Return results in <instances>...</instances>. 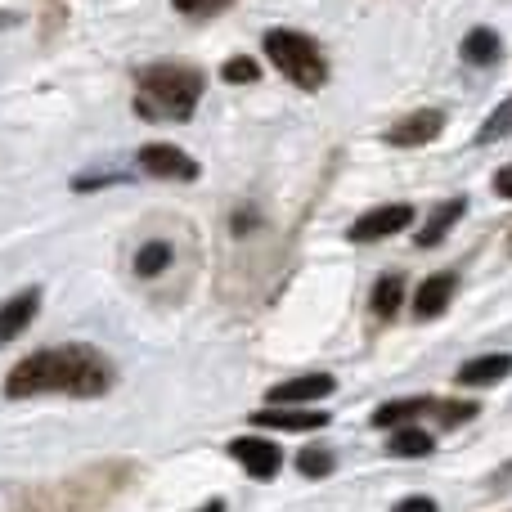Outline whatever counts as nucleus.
Wrapping results in <instances>:
<instances>
[{"instance_id":"obj_11","label":"nucleus","mask_w":512,"mask_h":512,"mask_svg":"<svg viewBox=\"0 0 512 512\" xmlns=\"http://www.w3.org/2000/svg\"><path fill=\"white\" fill-rule=\"evenodd\" d=\"M36 306H41V292H36V288L18 292V297H9L5 306H0V346L14 342V337L23 333L27 324H32V319H36Z\"/></svg>"},{"instance_id":"obj_1","label":"nucleus","mask_w":512,"mask_h":512,"mask_svg":"<svg viewBox=\"0 0 512 512\" xmlns=\"http://www.w3.org/2000/svg\"><path fill=\"white\" fill-rule=\"evenodd\" d=\"M113 387V364L95 351V346H45V351L27 355L9 369L5 396L27 400V396H104Z\"/></svg>"},{"instance_id":"obj_4","label":"nucleus","mask_w":512,"mask_h":512,"mask_svg":"<svg viewBox=\"0 0 512 512\" xmlns=\"http://www.w3.org/2000/svg\"><path fill=\"white\" fill-rule=\"evenodd\" d=\"M409 225H414V207H409V203L373 207V212H364L360 221L351 225V243H378V239H391V234L409 230Z\"/></svg>"},{"instance_id":"obj_10","label":"nucleus","mask_w":512,"mask_h":512,"mask_svg":"<svg viewBox=\"0 0 512 512\" xmlns=\"http://www.w3.org/2000/svg\"><path fill=\"white\" fill-rule=\"evenodd\" d=\"M454 288H459V279H454L450 270L427 274L423 288L414 292V310H418V319H436V315H445V310H450Z\"/></svg>"},{"instance_id":"obj_16","label":"nucleus","mask_w":512,"mask_h":512,"mask_svg":"<svg viewBox=\"0 0 512 512\" xmlns=\"http://www.w3.org/2000/svg\"><path fill=\"white\" fill-rule=\"evenodd\" d=\"M391 454H396V459H423V454H432V436H427L423 427H396Z\"/></svg>"},{"instance_id":"obj_25","label":"nucleus","mask_w":512,"mask_h":512,"mask_svg":"<svg viewBox=\"0 0 512 512\" xmlns=\"http://www.w3.org/2000/svg\"><path fill=\"white\" fill-rule=\"evenodd\" d=\"M18 23V14H9V9H0V27H14Z\"/></svg>"},{"instance_id":"obj_23","label":"nucleus","mask_w":512,"mask_h":512,"mask_svg":"<svg viewBox=\"0 0 512 512\" xmlns=\"http://www.w3.org/2000/svg\"><path fill=\"white\" fill-rule=\"evenodd\" d=\"M391 512H441V508H436V504H432V499L414 495V499H400V504H396V508H391Z\"/></svg>"},{"instance_id":"obj_9","label":"nucleus","mask_w":512,"mask_h":512,"mask_svg":"<svg viewBox=\"0 0 512 512\" xmlns=\"http://www.w3.org/2000/svg\"><path fill=\"white\" fill-rule=\"evenodd\" d=\"M441 131H445V113H441V108H418V113H409L405 122L391 126L387 140H391V144H400V149H414V144L436 140Z\"/></svg>"},{"instance_id":"obj_8","label":"nucleus","mask_w":512,"mask_h":512,"mask_svg":"<svg viewBox=\"0 0 512 512\" xmlns=\"http://www.w3.org/2000/svg\"><path fill=\"white\" fill-rule=\"evenodd\" d=\"M230 454L243 463V472H252L256 481H270L274 472H279L283 454L274 441H261V436H239V441L230 445Z\"/></svg>"},{"instance_id":"obj_3","label":"nucleus","mask_w":512,"mask_h":512,"mask_svg":"<svg viewBox=\"0 0 512 512\" xmlns=\"http://www.w3.org/2000/svg\"><path fill=\"white\" fill-rule=\"evenodd\" d=\"M265 54H270L274 68H279L283 77H288L292 86H301V90H319L328 81L324 54H319V45L310 41L306 32L274 27V32H265Z\"/></svg>"},{"instance_id":"obj_14","label":"nucleus","mask_w":512,"mask_h":512,"mask_svg":"<svg viewBox=\"0 0 512 512\" xmlns=\"http://www.w3.org/2000/svg\"><path fill=\"white\" fill-rule=\"evenodd\" d=\"M463 212H468V198H450V203H441L432 216H427L423 230H418V248H436V243L445 239V230H450Z\"/></svg>"},{"instance_id":"obj_22","label":"nucleus","mask_w":512,"mask_h":512,"mask_svg":"<svg viewBox=\"0 0 512 512\" xmlns=\"http://www.w3.org/2000/svg\"><path fill=\"white\" fill-rule=\"evenodd\" d=\"M221 77L230 81V86H239V81H256V77H261V68H256L252 59H230L221 68Z\"/></svg>"},{"instance_id":"obj_6","label":"nucleus","mask_w":512,"mask_h":512,"mask_svg":"<svg viewBox=\"0 0 512 512\" xmlns=\"http://www.w3.org/2000/svg\"><path fill=\"white\" fill-rule=\"evenodd\" d=\"M256 427H279V432H319L328 427L324 409H297V405H265L252 414Z\"/></svg>"},{"instance_id":"obj_17","label":"nucleus","mask_w":512,"mask_h":512,"mask_svg":"<svg viewBox=\"0 0 512 512\" xmlns=\"http://www.w3.org/2000/svg\"><path fill=\"white\" fill-rule=\"evenodd\" d=\"M171 265V243L167 239H149L140 252H135V274L140 279H153V274H162Z\"/></svg>"},{"instance_id":"obj_12","label":"nucleus","mask_w":512,"mask_h":512,"mask_svg":"<svg viewBox=\"0 0 512 512\" xmlns=\"http://www.w3.org/2000/svg\"><path fill=\"white\" fill-rule=\"evenodd\" d=\"M512 373V355L508 351H495V355H477L459 369V382L463 387H495Z\"/></svg>"},{"instance_id":"obj_18","label":"nucleus","mask_w":512,"mask_h":512,"mask_svg":"<svg viewBox=\"0 0 512 512\" xmlns=\"http://www.w3.org/2000/svg\"><path fill=\"white\" fill-rule=\"evenodd\" d=\"M400 297H405V274H387V279H378V288H373V310H378L382 319H391L400 310Z\"/></svg>"},{"instance_id":"obj_24","label":"nucleus","mask_w":512,"mask_h":512,"mask_svg":"<svg viewBox=\"0 0 512 512\" xmlns=\"http://www.w3.org/2000/svg\"><path fill=\"white\" fill-rule=\"evenodd\" d=\"M495 194L512 198V162H508V167H504V171H499V176H495Z\"/></svg>"},{"instance_id":"obj_15","label":"nucleus","mask_w":512,"mask_h":512,"mask_svg":"<svg viewBox=\"0 0 512 512\" xmlns=\"http://www.w3.org/2000/svg\"><path fill=\"white\" fill-rule=\"evenodd\" d=\"M463 59L477 63V68L495 63V59H499V36L490 32V27H472V32L463 36Z\"/></svg>"},{"instance_id":"obj_5","label":"nucleus","mask_w":512,"mask_h":512,"mask_svg":"<svg viewBox=\"0 0 512 512\" xmlns=\"http://www.w3.org/2000/svg\"><path fill=\"white\" fill-rule=\"evenodd\" d=\"M135 162L158 180H198V162L176 144H144Z\"/></svg>"},{"instance_id":"obj_19","label":"nucleus","mask_w":512,"mask_h":512,"mask_svg":"<svg viewBox=\"0 0 512 512\" xmlns=\"http://www.w3.org/2000/svg\"><path fill=\"white\" fill-rule=\"evenodd\" d=\"M512 135V95L504 99V104L495 108V113L481 122V131H477V144H495V140H508Z\"/></svg>"},{"instance_id":"obj_20","label":"nucleus","mask_w":512,"mask_h":512,"mask_svg":"<svg viewBox=\"0 0 512 512\" xmlns=\"http://www.w3.org/2000/svg\"><path fill=\"white\" fill-rule=\"evenodd\" d=\"M297 468H301V477H328L337 468V459H333V450H306L297 459Z\"/></svg>"},{"instance_id":"obj_26","label":"nucleus","mask_w":512,"mask_h":512,"mask_svg":"<svg viewBox=\"0 0 512 512\" xmlns=\"http://www.w3.org/2000/svg\"><path fill=\"white\" fill-rule=\"evenodd\" d=\"M203 512H225V508H221V504H207V508H203Z\"/></svg>"},{"instance_id":"obj_21","label":"nucleus","mask_w":512,"mask_h":512,"mask_svg":"<svg viewBox=\"0 0 512 512\" xmlns=\"http://www.w3.org/2000/svg\"><path fill=\"white\" fill-rule=\"evenodd\" d=\"M171 5H176L180 14H189V18H207V14H221V9H230L234 0H171Z\"/></svg>"},{"instance_id":"obj_7","label":"nucleus","mask_w":512,"mask_h":512,"mask_svg":"<svg viewBox=\"0 0 512 512\" xmlns=\"http://www.w3.org/2000/svg\"><path fill=\"white\" fill-rule=\"evenodd\" d=\"M337 382L328 373H306V378H292V382H279V387L265 391L270 405H315V400L333 396Z\"/></svg>"},{"instance_id":"obj_13","label":"nucleus","mask_w":512,"mask_h":512,"mask_svg":"<svg viewBox=\"0 0 512 512\" xmlns=\"http://www.w3.org/2000/svg\"><path fill=\"white\" fill-rule=\"evenodd\" d=\"M432 409H436L432 396L391 400V405H378V409H373V427H405L409 418H423V414H432Z\"/></svg>"},{"instance_id":"obj_2","label":"nucleus","mask_w":512,"mask_h":512,"mask_svg":"<svg viewBox=\"0 0 512 512\" xmlns=\"http://www.w3.org/2000/svg\"><path fill=\"white\" fill-rule=\"evenodd\" d=\"M203 95V72L189 63H149L135 77V108L149 122H185Z\"/></svg>"}]
</instances>
